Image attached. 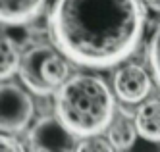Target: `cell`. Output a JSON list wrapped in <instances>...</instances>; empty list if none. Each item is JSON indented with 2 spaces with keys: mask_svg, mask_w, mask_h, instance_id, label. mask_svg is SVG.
Wrapping results in <instances>:
<instances>
[{
  "mask_svg": "<svg viewBox=\"0 0 160 152\" xmlns=\"http://www.w3.org/2000/svg\"><path fill=\"white\" fill-rule=\"evenodd\" d=\"M147 21L139 0H54L50 39L77 66L108 69L137 50Z\"/></svg>",
  "mask_w": 160,
  "mask_h": 152,
  "instance_id": "1",
  "label": "cell"
},
{
  "mask_svg": "<svg viewBox=\"0 0 160 152\" xmlns=\"http://www.w3.org/2000/svg\"><path fill=\"white\" fill-rule=\"evenodd\" d=\"M54 108L58 120L73 135L93 137L108 129L116 100L102 77L77 73L56 89Z\"/></svg>",
  "mask_w": 160,
  "mask_h": 152,
  "instance_id": "2",
  "label": "cell"
},
{
  "mask_svg": "<svg viewBox=\"0 0 160 152\" xmlns=\"http://www.w3.org/2000/svg\"><path fill=\"white\" fill-rule=\"evenodd\" d=\"M18 71L23 85L31 92L48 96L68 79L70 66L52 46L37 44L21 56Z\"/></svg>",
  "mask_w": 160,
  "mask_h": 152,
  "instance_id": "3",
  "label": "cell"
},
{
  "mask_svg": "<svg viewBox=\"0 0 160 152\" xmlns=\"http://www.w3.org/2000/svg\"><path fill=\"white\" fill-rule=\"evenodd\" d=\"M35 104L27 92L14 85H0V131L4 133H19L29 125Z\"/></svg>",
  "mask_w": 160,
  "mask_h": 152,
  "instance_id": "4",
  "label": "cell"
},
{
  "mask_svg": "<svg viewBox=\"0 0 160 152\" xmlns=\"http://www.w3.org/2000/svg\"><path fill=\"white\" fill-rule=\"evenodd\" d=\"M68 127L58 120V115H42L33 125V129L27 135L29 148L37 152H70L77 150V141Z\"/></svg>",
  "mask_w": 160,
  "mask_h": 152,
  "instance_id": "5",
  "label": "cell"
},
{
  "mask_svg": "<svg viewBox=\"0 0 160 152\" xmlns=\"http://www.w3.org/2000/svg\"><path fill=\"white\" fill-rule=\"evenodd\" d=\"M114 91L125 104H137L151 92V77L141 66L125 64L114 75Z\"/></svg>",
  "mask_w": 160,
  "mask_h": 152,
  "instance_id": "6",
  "label": "cell"
},
{
  "mask_svg": "<svg viewBox=\"0 0 160 152\" xmlns=\"http://www.w3.org/2000/svg\"><path fill=\"white\" fill-rule=\"evenodd\" d=\"M47 0H0V23L4 25H23L33 21Z\"/></svg>",
  "mask_w": 160,
  "mask_h": 152,
  "instance_id": "7",
  "label": "cell"
},
{
  "mask_svg": "<svg viewBox=\"0 0 160 152\" xmlns=\"http://www.w3.org/2000/svg\"><path fill=\"white\" fill-rule=\"evenodd\" d=\"M137 133L151 143H160V100L152 98L135 112Z\"/></svg>",
  "mask_w": 160,
  "mask_h": 152,
  "instance_id": "8",
  "label": "cell"
},
{
  "mask_svg": "<svg viewBox=\"0 0 160 152\" xmlns=\"http://www.w3.org/2000/svg\"><path fill=\"white\" fill-rule=\"evenodd\" d=\"M137 127L125 118H120L108 125V141L116 150H128L135 145L137 139Z\"/></svg>",
  "mask_w": 160,
  "mask_h": 152,
  "instance_id": "9",
  "label": "cell"
},
{
  "mask_svg": "<svg viewBox=\"0 0 160 152\" xmlns=\"http://www.w3.org/2000/svg\"><path fill=\"white\" fill-rule=\"evenodd\" d=\"M19 62L21 56L18 44L8 35H0V81L12 77L19 69Z\"/></svg>",
  "mask_w": 160,
  "mask_h": 152,
  "instance_id": "10",
  "label": "cell"
},
{
  "mask_svg": "<svg viewBox=\"0 0 160 152\" xmlns=\"http://www.w3.org/2000/svg\"><path fill=\"white\" fill-rule=\"evenodd\" d=\"M148 62H151L156 83L160 85V23L156 25L151 37V42H148Z\"/></svg>",
  "mask_w": 160,
  "mask_h": 152,
  "instance_id": "11",
  "label": "cell"
},
{
  "mask_svg": "<svg viewBox=\"0 0 160 152\" xmlns=\"http://www.w3.org/2000/svg\"><path fill=\"white\" fill-rule=\"evenodd\" d=\"M114 146L110 141H104L102 137H87L85 141H81L77 145V150H83V152H89V150H100V152H110Z\"/></svg>",
  "mask_w": 160,
  "mask_h": 152,
  "instance_id": "12",
  "label": "cell"
},
{
  "mask_svg": "<svg viewBox=\"0 0 160 152\" xmlns=\"http://www.w3.org/2000/svg\"><path fill=\"white\" fill-rule=\"evenodd\" d=\"M0 150L16 152V150H23V145H21L19 141H16V139H12V137H4V135H0Z\"/></svg>",
  "mask_w": 160,
  "mask_h": 152,
  "instance_id": "13",
  "label": "cell"
},
{
  "mask_svg": "<svg viewBox=\"0 0 160 152\" xmlns=\"http://www.w3.org/2000/svg\"><path fill=\"white\" fill-rule=\"evenodd\" d=\"M151 2H154V0H151Z\"/></svg>",
  "mask_w": 160,
  "mask_h": 152,
  "instance_id": "14",
  "label": "cell"
}]
</instances>
